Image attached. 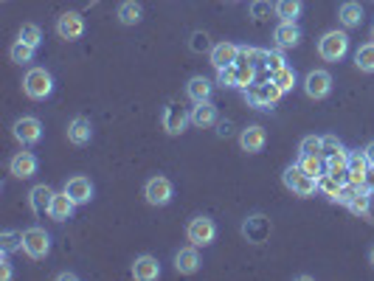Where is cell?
Segmentation results:
<instances>
[{
    "label": "cell",
    "mask_w": 374,
    "mask_h": 281,
    "mask_svg": "<svg viewBox=\"0 0 374 281\" xmlns=\"http://www.w3.org/2000/svg\"><path fill=\"white\" fill-rule=\"evenodd\" d=\"M73 211H76V203L68 197V192H62V194H54V203H51V208H48L51 220H56V223H65V220H71V217H73Z\"/></svg>",
    "instance_id": "603a6c76"
},
{
    "label": "cell",
    "mask_w": 374,
    "mask_h": 281,
    "mask_svg": "<svg viewBox=\"0 0 374 281\" xmlns=\"http://www.w3.org/2000/svg\"><path fill=\"white\" fill-rule=\"evenodd\" d=\"M304 93L310 99H327L332 93V73L330 70H310L304 79Z\"/></svg>",
    "instance_id": "9c48e42d"
},
{
    "label": "cell",
    "mask_w": 374,
    "mask_h": 281,
    "mask_svg": "<svg viewBox=\"0 0 374 281\" xmlns=\"http://www.w3.org/2000/svg\"><path fill=\"white\" fill-rule=\"evenodd\" d=\"M211 90H214V85H211L205 76H191V79L186 82V96L194 101V104L208 101V99H211Z\"/></svg>",
    "instance_id": "cb8c5ba5"
},
{
    "label": "cell",
    "mask_w": 374,
    "mask_h": 281,
    "mask_svg": "<svg viewBox=\"0 0 374 281\" xmlns=\"http://www.w3.org/2000/svg\"><path fill=\"white\" fill-rule=\"evenodd\" d=\"M318 54L327 62H341L349 54V34L346 31H327L318 39Z\"/></svg>",
    "instance_id": "277c9868"
},
{
    "label": "cell",
    "mask_w": 374,
    "mask_h": 281,
    "mask_svg": "<svg viewBox=\"0 0 374 281\" xmlns=\"http://www.w3.org/2000/svg\"><path fill=\"white\" fill-rule=\"evenodd\" d=\"M265 144H267V132H265V127H259V124H251V127H245V130L239 132V146H242V152H248V155L262 152Z\"/></svg>",
    "instance_id": "4fadbf2b"
},
{
    "label": "cell",
    "mask_w": 374,
    "mask_h": 281,
    "mask_svg": "<svg viewBox=\"0 0 374 281\" xmlns=\"http://www.w3.org/2000/svg\"><path fill=\"white\" fill-rule=\"evenodd\" d=\"M0 279H11V268H8V262H0Z\"/></svg>",
    "instance_id": "bcb514c9"
},
{
    "label": "cell",
    "mask_w": 374,
    "mask_h": 281,
    "mask_svg": "<svg viewBox=\"0 0 374 281\" xmlns=\"http://www.w3.org/2000/svg\"><path fill=\"white\" fill-rule=\"evenodd\" d=\"M369 262H372V265H374V248H372V251H369Z\"/></svg>",
    "instance_id": "681fc988"
},
{
    "label": "cell",
    "mask_w": 374,
    "mask_h": 281,
    "mask_svg": "<svg viewBox=\"0 0 374 281\" xmlns=\"http://www.w3.org/2000/svg\"><path fill=\"white\" fill-rule=\"evenodd\" d=\"M273 39L276 45L284 51V48H296L301 42V28L296 23H279L276 31H273Z\"/></svg>",
    "instance_id": "ffe728a7"
},
{
    "label": "cell",
    "mask_w": 374,
    "mask_h": 281,
    "mask_svg": "<svg viewBox=\"0 0 374 281\" xmlns=\"http://www.w3.org/2000/svg\"><path fill=\"white\" fill-rule=\"evenodd\" d=\"M282 96H284V93L276 87L273 79H267V82H253V85L245 87L248 104H253V107H259V110H270Z\"/></svg>",
    "instance_id": "3957f363"
},
{
    "label": "cell",
    "mask_w": 374,
    "mask_h": 281,
    "mask_svg": "<svg viewBox=\"0 0 374 281\" xmlns=\"http://www.w3.org/2000/svg\"><path fill=\"white\" fill-rule=\"evenodd\" d=\"M341 149H344V144L335 135H324V158H330V155H335Z\"/></svg>",
    "instance_id": "b9f144b4"
},
{
    "label": "cell",
    "mask_w": 374,
    "mask_h": 281,
    "mask_svg": "<svg viewBox=\"0 0 374 281\" xmlns=\"http://www.w3.org/2000/svg\"><path fill=\"white\" fill-rule=\"evenodd\" d=\"M253 76H256V70L251 62H236V87L245 90L248 85H253Z\"/></svg>",
    "instance_id": "8d00e7d4"
},
{
    "label": "cell",
    "mask_w": 374,
    "mask_h": 281,
    "mask_svg": "<svg viewBox=\"0 0 374 281\" xmlns=\"http://www.w3.org/2000/svg\"><path fill=\"white\" fill-rule=\"evenodd\" d=\"M23 93L34 101H45L54 93V76L45 68H31L23 79Z\"/></svg>",
    "instance_id": "6da1fadb"
},
{
    "label": "cell",
    "mask_w": 374,
    "mask_h": 281,
    "mask_svg": "<svg viewBox=\"0 0 374 281\" xmlns=\"http://www.w3.org/2000/svg\"><path fill=\"white\" fill-rule=\"evenodd\" d=\"M262 65L270 70V76H273V73H279L282 68H287V65H284L282 51H273V54H270V51H265V62H262Z\"/></svg>",
    "instance_id": "f35d334b"
},
{
    "label": "cell",
    "mask_w": 374,
    "mask_h": 281,
    "mask_svg": "<svg viewBox=\"0 0 374 281\" xmlns=\"http://www.w3.org/2000/svg\"><path fill=\"white\" fill-rule=\"evenodd\" d=\"M23 251H25L31 259H45V256L51 254V234H48L45 228H40V225L28 228V231L23 234Z\"/></svg>",
    "instance_id": "8992f818"
},
{
    "label": "cell",
    "mask_w": 374,
    "mask_h": 281,
    "mask_svg": "<svg viewBox=\"0 0 374 281\" xmlns=\"http://www.w3.org/2000/svg\"><path fill=\"white\" fill-rule=\"evenodd\" d=\"M8 169H11V175H14L17 180H28V177L37 175L40 161H37L34 152H17V155L11 158V163H8Z\"/></svg>",
    "instance_id": "5bb4252c"
},
{
    "label": "cell",
    "mask_w": 374,
    "mask_h": 281,
    "mask_svg": "<svg viewBox=\"0 0 374 281\" xmlns=\"http://www.w3.org/2000/svg\"><path fill=\"white\" fill-rule=\"evenodd\" d=\"M372 39H374V25H372Z\"/></svg>",
    "instance_id": "f907efd6"
},
{
    "label": "cell",
    "mask_w": 374,
    "mask_h": 281,
    "mask_svg": "<svg viewBox=\"0 0 374 281\" xmlns=\"http://www.w3.org/2000/svg\"><path fill=\"white\" fill-rule=\"evenodd\" d=\"M116 17L121 20V25H138L144 20V6L138 0H124V3H119Z\"/></svg>",
    "instance_id": "d4e9b609"
},
{
    "label": "cell",
    "mask_w": 374,
    "mask_h": 281,
    "mask_svg": "<svg viewBox=\"0 0 374 281\" xmlns=\"http://www.w3.org/2000/svg\"><path fill=\"white\" fill-rule=\"evenodd\" d=\"M11 135H14L23 146H34V144L42 141V124H40V118H34V115H23V118H17V121L11 124Z\"/></svg>",
    "instance_id": "ba28073f"
},
{
    "label": "cell",
    "mask_w": 374,
    "mask_h": 281,
    "mask_svg": "<svg viewBox=\"0 0 374 281\" xmlns=\"http://www.w3.org/2000/svg\"><path fill=\"white\" fill-rule=\"evenodd\" d=\"M273 11H276V17L282 23H296L301 17V11H304V3L301 0H276Z\"/></svg>",
    "instance_id": "4316f807"
},
{
    "label": "cell",
    "mask_w": 374,
    "mask_h": 281,
    "mask_svg": "<svg viewBox=\"0 0 374 281\" xmlns=\"http://www.w3.org/2000/svg\"><path fill=\"white\" fill-rule=\"evenodd\" d=\"M191 124H194V127H200V130H205V127L217 124V107L211 104V99H208V101L194 104V110H191Z\"/></svg>",
    "instance_id": "484cf974"
},
{
    "label": "cell",
    "mask_w": 374,
    "mask_h": 281,
    "mask_svg": "<svg viewBox=\"0 0 374 281\" xmlns=\"http://www.w3.org/2000/svg\"><path fill=\"white\" fill-rule=\"evenodd\" d=\"M34 54H37V48L28 45V42H23V39H17V42L11 45V51H8L11 62H17V65H28V62H34Z\"/></svg>",
    "instance_id": "f1b7e54d"
},
{
    "label": "cell",
    "mask_w": 374,
    "mask_h": 281,
    "mask_svg": "<svg viewBox=\"0 0 374 281\" xmlns=\"http://www.w3.org/2000/svg\"><path fill=\"white\" fill-rule=\"evenodd\" d=\"M23 234L25 231H3L0 234V251L3 254H14V251H23Z\"/></svg>",
    "instance_id": "1f68e13d"
},
{
    "label": "cell",
    "mask_w": 374,
    "mask_h": 281,
    "mask_svg": "<svg viewBox=\"0 0 374 281\" xmlns=\"http://www.w3.org/2000/svg\"><path fill=\"white\" fill-rule=\"evenodd\" d=\"M217 73H219V85L222 87H236V65H228V68H222Z\"/></svg>",
    "instance_id": "60d3db41"
},
{
    "label": "cell",
    "mask_w": 374,
    "mask_h": 281,
    "mask_svg": "<svg viewBox=\"0 0 374 281\" xmlns=\"http://www.w3.org/2000/svg\"><path fill=\"white\" fill-rule=\"evenodd\" d=\"M56 34H59V39H65V42L79 39V37L85 34V17H82L79 11H65V14L56 20Z\"/></svg>",
    "instance_id": "30bf717a"
},
{
    "label": "cell",
    "mask_w": 374,
    "mask_h": 281,
    "mask_svg": "<svg viewBox=\"0 0 374 281\" xmlns=\"http://www.w3.org/2000/svg\"><path fill=\"white\" fill-rule=\"evenodd\" d=\"M270 79L276 82V87H279L282 93H290V90H293V85H296V70H293V68H282V70H279V73H273Z\"/></svg>",
    "instance_id": "d6a6232c"
},
{
    "label": "cell",
    "mask_w": 374,
    "mask_h": 281,
    "mask_svg": "<svg viewBox=\"0 0 374 281\" xmlns=\"http://www.w3.org/2000/svg\"><path fill=\"white\" fill-rule=\"evenodd\" d=\"M144 197H147V203H150V206L164 208V206H169V203H172V197H175V186H172V180H169V177H164V175L150 177V180H147V186H144Z\"/></svg>",
    "instance_id": "5b68a950"
},
{
    "label": "cell",
    "mask_w": 374,
    "mask_h": 281,
    "mask_svg": "<svg viewBox=\"0 0 374 281\" xmlns=\"http://www.w3.org/2000/svg\"><path fill=\"white\" fill-rule=\"evenodd\" d=\"M262 14H267V6H265V0H259V3L253 6V17H256V20H262Z\"/></svg>",
    "instance_id": "ee69618b"
},
{
    "label": "cell",
    "mask_w": 374,
    "mask_h": 281,
    "mask_svg": "<svg viewBox=\"0 0 374 281\" xmlns=\"http://www.w3.org/2000/svg\"><path fill=\"white\" fill-rule=\"evenodd\" d=\"M56 279H62V281H65V279H68V281H73V279H76V273H59Z\"/></svg>",
    "instance_id": "c3c4849f"
},
{
    "label": "cell",
    "mask_w": 374,
    "mask_h": 281,
    "mask_svg": "<svg viewBox=\"0 0 374 281\" xmlns=\"http://www.w3.org/2000/svg\"><path fill=\"white\" fill-rule=\"evenodd\" d=\"M186 237L191 245H197V248H205V245H211L214 239H217V225H214V220L211 217H194V220H188L186 225Z\"/></svg>",
    "instance_id": "52a82bcc"
},
{
    "label": "cell",
    "mask_w": 374,
    "mask_h": 281,
    "mask_svg": "<svg viewBox=\"0 0 374 281\" xmlns=\"http://www.w3.org/2000/svg\"><path fill=\"white\" fill-rule=\"evenodd\" d=\"M90 138H93V124H90V118L76 115V118L68 121V141H71L73 146H88Z\"/></svg>",
    "instance_id": "9a60e30c"
},
{
    "label": "cell",
    "mask_w": 374,
    "mask_h": 281,
    "mask_svg": "<svg viewBox=\"0 0 374 281\" xmlns=\"http://www.w3.org/2000/svg\"><path fill=\"white\" fill-rule=\"evenodd\" d=\"M217 135H219V138H228V135H231V121H222L219 130H217Z\"/></svg>",
    "instance_id": "f6af8a7d"
},
{
    "label": "cell",
    "mask_w": 374,
    "mask_h": 281,
    "mask_svg": "<svg viewBox=\"0 0 374 281\" xmlns=\"http://www.w3.org/2000/svg\"><path fill=\"white\" fill-rule=\"evenodd\" d=\"M282 183H284L293 194H298V197H313V194L318 192V177L307 175L298 163H296V166H287V169L282 172Z\"/></svg>",
    "instance_id": "7a4b0ae2"
},
{
    "label": "cell",
    "mask_w": 374,
    "mask_h": 281,
    "mask_svg": "<svg viewBox=\"0 0 374 281\" xmlns=\"http://www.w3.org/2000/svg\"><path fill=\"white\" fill-rule=\"evenodd\" d=\"M65 192H68V197H71L76 206H85V203L93 200V183H90L88 177H82V175L71 177V180L65 183Z\"/></svg>",
    "instance_id": "e0dca14e"
},
{
    "label": "cell",
    "mask_w": 374,
    "mask_h": 281,
    "mask_svg": "<svg viewBox=\"0 0 374 281\" xmlns=\"http://www.w3.org/2000/svg\"><path fill=\"white\" fill-rule=\"evenodd\" d=\"M54 194H56V192H54L51 186H45V183H42V186H34V189L28 192V206H31V211H34V214H45V211L51 208V203H54Z\"/></svg>",
    "instance_id": "44dd1931"
},
{
    "label": "cell",
    "mask_w": 374,
    "mask_h": 281,
    "mask_svg": "<svg viewBox=\"0 0 374 281\" xmlns=\"http://www.w3.org/2000/svg\"><path fill=\"white\" fill-rule=\"evenodd\" d=\"M175 270H178L181 276H194V273L200 270V254H197V245L181 248V251L175 254Z\"/></svg>",
    "instance_id": "ac0fdd59"
},
{
    "label": "cell",
    "mask_w": 374,
    "mask_h": 281,
    "mask_svg": "<svg viewBox=\"0 0 374 281\" xmlns=\"http://www.w3.org/2000/svg\"><path fill=\"white\" fill-rule=\"evenodd\" d=\"M363 186H366V189H369V192H372V194H374V166H369V169H366V177H363Z\"/></svg>",
    "instance_id": "7bdbcfd3"
},
{
    "label": "cell",
    "mask_w": 374,
    "mask_h": 281,
    "mask_svg": "<svg viewBox=\"0 0 374 281\" xmlns=\"http://www.w3.org/2000/svg\"><path fill=\"white\" fill-rule=\"evenodd\" d=\"M363 152H366V158H369V163L374 166V141H369L366 146H363Z\"/></svg>",
    "instance_id": "7dc6e473"
},
{
    "label": "cell",
    "mask_w": 374,
    "mask_h": 281,
    "mask_svg": "<svg viewBox=\"0 0 374 281\" xmlns=\"http://www.w3.org/2000/svg\"><path fill=\"white\" fill-rule=\"evenodd\" d=\"M369 166L372 163H369V158H366L363 149H349V172H363L366 175Z\"/></svg>",
    "instance_id": "74e56055"
},
{
    "label": "cell",
    "mask_w": 374,
    "mask_h": 281,
    "mask_svg": "<svg viewBox=\"0 0 374 281\" xmlns=\"http://www.w3.org/2000/svg\"><path fill=\"white\" fill-rule=\"evenodd\" d=\"M133 279L135 281H155L161 279V265L155 256H138L133 262Z\"/></svg>",
    "instance_id": "d6986e66"
},
{
    "label": "cell",
    "mask_w": 374,
    "mask_h": 281,
    "mask_svg": "<svg viewBox=\"0 0 374 281\" xmlns=\"http://www.w3.org/2000/svg\"><path fill=\"white\" fill-rule=\"evenodd\" d=\"M341 189H344V183L338 180V177H332L330 172H324L321 177H318V192H324L330 200H335L338 203V197H341Z\"/></svg>",
    "instance_id": "4dcf8cb0"
},
{
    "label": "cell",
    "mask_w": 374,
    "mask_h": 281,
    "mask_svg": "<svg viewBox=\"0 0 374 281\" xmlns=\"http://www.w3.org/2000/svg\"><path fill=\"white\" fill-rule=\"evenodd\" d=\"M298 166H301L307 175L321 177V175L327 172V158H324V155H301V158H298Z\"/></svg>",
    "instance_id": "83f0119b"
},
{
    "label": "cell",
    "mask_w": 374,
    "mask_h": 281,
    "mask_svg": "<svg viewBox=\"0 0 374 281\" xmlns=\"http://www.w3.org/2000/svg\"><path fill=\"white\" fill-rule=\"evenodd\" d=\"M161 124L169 135H181L186 130V124H191V113H186L183 107H178L175 101H169L164 107V115H161Z\"/></svg>",
    "instance_id": "8fae6325"
},
{
    "label": "cell",
    "mask_w": 374,
    "mask_h": 281,
    "mask_svg": "<svg viewBox=\"0 0 374 281\" xmlns=\"http://www.w3.org/2000/svg\"><path fill=\"white\" fill-rule=\"evenodd\" d=\"M208 54H211V65H214L217 70H222V68L239 62V45H234V42H217Z\"/></svg>",
    "instance_id": "2e32d148"
},
{
    "label": "cell",
    "mask_w": 374,
    "mask_h": 281,
    "mask_svg": "<svg viewBox=\"0 0 374 281\" xmlns=\"http://www.w3.org/2000/svg\"><path fill=\"white\" fill-rule=\"evenodd\" d=\"M355 65L363 73H374V42H366L355 51Z\"/></svg>",
    "instance_id": "f546056e"
},
{
    "label": "cell",
    "mask_w": 374,
    "mask_h": 281,
    "mask_svg": "<svg viewBox=\"0 0 374 281\" xmlns=\"http://www.w3.org/2000/svg\"><path fill=\"white\" fill-rule=\"evenodd\" d=\"M17 39H23V42H28V45H34V48H40V42H42V31H40V25L25 23V25L20 28Z\"/></svg>",
    "instance_id": "d590c367"
},
{
    "label": "cell",
    "mask_w": 374,
    "mask_h": 281,
    "mask_svg": "<svg viewBox=\"0 0 374 281\" xmlns=\"http://www.w3.org/2000/svg\"><path fill=\"white\" fill-rule=\"evenodd\" d=\"M298 155H324V138H318V135H307V138H301V144H298Z\"/></svg>",
    "instance_id": "836d02e7"
},
{
    "label": "cell",
    "mask_w": 374,
    "mask_h": 281,
    "mask_svg": "<svg viewBox=\"0 0 374 281\" xmlns=\"http://www.w3.org/2000/svg\"><path fill=\"white\" fill-rule=\"evenodd\" d=\"M188 45H191V51H194V54H203V51H211V48H214L205 31H194V34H191V42H188Z\"/></svg>",
    "instance_id": "ab89813d"
},
{
    "label": "cell",
    "mask_w": 374,
    "mask_h": 281,
    "mask_svg": "<svg viewBox=\"0 0 374 281\" xmlns=\"http://www.w3.org/2000/svg\"><path fill=\"white\" fill-rule=\"evenodd\" d=\"M242 237L253 245H262L267 237H270V220L265 214H253L242 223Z\"/></svg>",
    "instance_id": "7c38bea8"
},
{
    "label": "cell",
    "mask_w": 374,
    "mask_h": 281,
    "mask_svg": "<svg viewBox=\"0 0 374 281\" xmlns=\"http://www.w3.org/2000/svg\"><path fill=\"white\" fill-rule=\"evenodd\" d=\"M349 208H352L355 214H366V211L372 208V192H369L366 186H361L358 194H355V200L349 203Z\"/></svg>",
    "instance_id": "e575fe53"
},
{
    "label": "cell",
    "mask_w": 374,
    "mask_h": 281,
    "mask_svg": "<svg viewBox=\"0 0 374 281\" xmlns=\"http://www.w3.org/2000/svg\"><path fill=\"white\" fill-rule=\"evenodd\" d=\"M338 20H341V25H344L346 31L361 28V23H363V6L355 3V0H346V3L338 8Z\"/></svg>",
    "instance_id": "7402d4cb"
}]
</instances>
